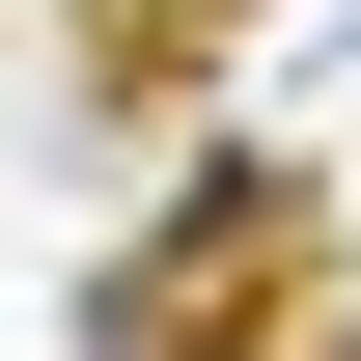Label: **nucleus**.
<instances>
[{"label": "nucleus", "instance_id": "nucleus-1", "mask_svg": "<svg viewBox=\"0 0 361 361\" xmlns=\"http://www.w3.org/2000/svg\"><path fill=\"white\" fill-rule=\"evenodd\" d=\"M84 361H361V223L306 167H195L167 223L84 278Z\"/></svg>", "mask_w": 361, "mask_h": 361}, {"label": "nucleus", "instance_id": "nucleus-2", "mask_svg": "<svg viewBox=\"0 0 361 361\" xmlns=\"http://www.w3.org/2000/svg\"><path fill=\"white\" fill-rule=\"evenodd\" d=\"M223 56H250V0H84V28H56V111L139 139V111H195V84H223Z\"/></svg>", "mask_w": 361, "mask_h": 361}]
</instances>
